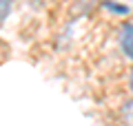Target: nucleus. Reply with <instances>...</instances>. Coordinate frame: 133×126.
<instances>
[{
  "mask_svg": "<svg viewBox=\"0 0 133 126\" xmlns=\"http://www.w3.org/2000/svg\"><path fill=\"white\" fill-rule=\"evenodd\" d=\"M120 47L129 58H133V24L127 22L120 29Z\"/></svg>",
  "mask_w": 133,
  "mask_h": 126,
  "instance_id": "f257e3e1",
  "label": "nucleus"
},
{
  "mask_svg": "<svg viewBox=\"0 0 133 126\" xmlns=\"http://www.w3.org/2000/svg\"><path fill=\"white\" fill-rule=\"evenodd\" d=\"M98 0H73L71 2V16H87L95 9Z\"/></svg>",
  "mask_w": 133,
  "mask_h": 126,
  "instance_id": "f03ea898",
  "label": "nucleus"
},
{
  "mask_svg": "<svg viewBox=\"0 0 133 126\" xmlns=\"http://www.w3.org/2000/svg\"><path fill=\"white\" fill-rule=\"evenodd\" d=\"M120 117H122V124L124 126H133V100H129V102L122 104V108H120Z\"/></svg>",
  "mask_w": 133,
  "mask_h": 126,
  "instance_id": "7ed1b4c3",
  "label": "nucleus"
},
{
  "mask_svg": "<svg viewBox=\"0 0 133 126\" xmlns=\"http://www.w3.org/2000/svg\"><path fill=\"white\" fill-rule=\"evenodd\" d=\"M11 7H14V0H0V24L7 20V16L11 13Z\"/></svg>",
  "mask_w": 133,
  "mask_h": 126,
  "instance_id": "20e7f679",
  "label": "nucleus"
},
{
  "mask_svg": "<svg viewBox=\"0 0 133 126\" xmlns=\"http://www.w3.org/2000/svg\"><path fill=\"white\" fill-rule=\"evenodd\" d=\"M104 7H109V9H113V11H118V13H127V7H118V5H111V2H104Z\"/></svg>",
  "mask_w": 133,
  "mask_h": 126,
  "instance_id": "39448f33",
  "label": "nucleus"
},
{
  "mask_svg": "<svg viewBox=\"0 0 133 126\" xmlns=\"http://www.w3.org/2000/svg\"><path fill=\"white\" fill-rule=\"evenodd\" d=\"M129 84H131V89H133V69H131V78H129Z\"/></svg>",
  "mask_w": 133,
  "mask_h": 126,
  "instance_id": "423d86ee",
  "label": "nucleus"
}]
</instances>
